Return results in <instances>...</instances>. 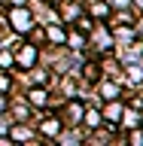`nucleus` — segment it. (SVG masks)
<instances>
[{
  "label": "nucleus",
  "mask_w": 143,
  "mask_h": 146,
  "mask_svg": "<svg viewBox=\"0 0 143 146\" xmlns=\"http://www.w3.org/2000/svg\"><path fill=\"white\" fill-rule=\"evenodd\" d=\"M18 61L25 64V67H27V64H34V61H37V49H34V46H27V49H21V58H18Z\"/></svg>",
  "instance_id": "1"
},
{
  "label": "nucleus",
  "mask_w": 143,
  "mask_h": 146,
  "mask_svg": "<svg viewBox=\"0 0 143 146\" xmlns=\"http://www.w3.org/2000/svg\"><path fill=\"white\" fill-rule=\"evenodd\" d=\"M58 131H61V125H58V122H46V125H43V134H49V137H55Z\"/></svg>",
  "instance_id": "2"
},
{
  "label": "nucleus",
  "mask_w": 143,
  "mask_h": 146,
  "mask_svg": "<svg viewBox=\"0 0 143 146\" xmlns=\"http://www.w3.org/2000/svg\"><path fill=\"white\" fill-rule=\"evenodd\" d=\"M49 36H52L55 43H61V40H64V31H61V27H52V31H49Z\"/></svg>",
  "instance_id": "3"
},
{
  "label": "nucleus",
  "mask_w": 143,
  "mask_h": 146,
  "mask_svg": "<svg viewBox=\"0 0 143 146\" xmlns=\"http://www.w3.org/2000/svg\"><path fill=\"white\" fill-rule=\"evenodd\" d=\"M9 64H12V55H9V52H0V67H9Z\"/></svg>",
  "instance_id": "4"
}]
</instances>
